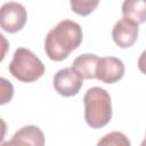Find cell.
I'll use <instances>...</instances> for the list:
<instances>
[{"label":"cell","mask_w":146,"mask_h":146,"mask_svg":"<svg viewBox=\"0 0 146 146\" xmlns=\"http://www.w3.org/2000/svg\"><path fill=\"white\" fill-rule=\"evenodd\" d=\"M82 38V29L76 22L63 19L48 32L44 41L46 54L51 60H64L81 44Z\"/></svg>","instance_id":"6da1fadb"},{"label":"cell","mask_w":146,"mask_h":146,"mask_svg":"<svg viewBox=\"0 0 146 146\" xmlns=\"http://www.w3.org/2000/svg\"><path fill=\"white\" fill-rule=\"evenodd\" d=\"M84 120L94 129L107 125L112 119V102L110 94L100 88H89L83 97Z\"/></svg>","instance_id":"7a4b0ae2"},{"label":"cell","mask_w":146,"mask_h":146,"mask_svg":"<svg viewBox=\"0 0 146 146\" xmlns=\"http://www.w3.org/2000/svg\"><path fill=\"white\" fill-rule=\"evenodd\" d=\"M9 72L18 81L31 83L43 75L44 65L30 49L19 47L14 52Z\"/></svg>","instance_id":"3957f363"},{"label":"cell","mask_w":146,"mask_h":146,"mask_svg":"<svg viewBox=\"0 0 146 146\" xmlns=\"http://www.w3.org/2000/svg\"><path fill=\"white\" fill-rule=\"evenodd\" d=\"M27 19V13L23 5L9 1L2 5L0 10V25L1 29L9 33L21 31Z\"/></svg>","instance_id":"277c9868"},{"label":"cell","mask_w":146,"mask_h":146,"mask_svg":"<svg viewBox=\"0 0 146 146\" xmlns=\"http://www.w3.org/2000/svg\"><path fill=\"white\" fill-rule=\"evenodd\" d=\"M82 86L83 78L73 67L62 68L54 76V88L60 96L64 97L78 95Z\"/></svg>","instance_id":"5b68a950"},{"label":"cell","mask_w":146,"mask_h":146,"mask_svg":"<svg viewBox=\"0 0 146 146\" xmlns=\"http://www.w3.org/2000/svg\"><path fill=\"white\" fill-rule=\"evenodd\" d=\"M124 75L123 62L113 56L100 57L96 66V79L104 83H114Z\"/></svg>","instance_id":"8992f818"},{"label":"cell","mask_w":146,"mask_h":146,"mask_svg":"<svg viewBox=\"0 0 146 146\" xmlns=\"http://www.w3.org/2000/svg\"><path fill=\"white\" fill-rule=\"evenodd\" d=\"M138 33V24L123 17L115 23L112 30V38L120 48H129L137 41Z\"/></svg>","instance_id":"52a82bcc"},{"label":"cell","mask_w":146,"mask_h":146,"mask_svg":"<svg viewBox=\"0 0 146 146\" xmlns=\"http://www.w3.org/2000/svg\"><path fill=\"white\" fill-rule=\"evenodd\" d=\"M5 145H44L43 132L36 125H25L15 132L13 138Z\"/></svg>","instance_id":"ba28073f"},{"label":"cell","mask_w":146,"mask_h":146,"mask_svg":"<svg viewBox=\"0 0 146 146\" xmlns=\"http://www.w3.org/2000/svg\"><path fill=\"white\" fill-rule=\"evenodd\" d=\"M98 59L99 57L95 54H83L73 60L72 67L75 68L83 79H96V66Z\"/></svg>","instance_id":"9c48e42d"},{"label":"cell","mask_w":146,"mask_h":146,"mask_svg":"<svg viewBox=\"0 0 146 146\" xmlns=\"http://www.w3.org/2000/svg\"><path fill=\"white\" fill-rule=\"evenodd\" d=\"M122 14L137 24L146 22V0H124Z\"/></svg>","instance_id":"30bf717a"},{"label":"cell","mask_w":146,"mask_h":146,"mask_svg":"<svg viewBox=\"0 0 146 146\" xmlns=\"http://www.w3.org/2000/svg\"><path fill=\"white\" fill-rule=\"evenodd\" d=\"M72 10L80 16H88L98 6L99 0H70Z\"/></svg>","instance_id":"8fae6325"},{"label":"cell","mask_w":146,"mask_h":146,"mask_svg":"<svg viewBox=\"0 0 146 146\" xmlns=\"http://www.w3.org/2000/svg\"><path fill=\"white\" fill-rule=\"evenodd\" d=\"M98 145H114V146H129L130 141L125 137L124 133L119 131H112L107 135H105L99 141Z\"/></svg>","instance_id":"7c38bea8"},{"label":"cell","mask_w":146,"mask_h":146,"mask_svg":"<svg viewBox=\"0 0 146 146\" xmlns=\"http://www.w3.org/2000/svg\"><path fill=\"white\" fill-rule=\"evenodd\" d=\"M11 89H14L13 86L9 87L8 90H11ZM1 90H2V92H1V102H0V104L3 105V104H6V103L10 102V99H11V97H13V95H14V91H9V92H8V90H6V87H5L3 83H1Z\"/></svg>","instance_id":"4fadbf2b"},{"label":"cell","mask_w":146,"mask_h":146,"mask_svg":"<svg viewBox=\"0 0 146 146\" xmlns=\"http://www.w3.org/2000/svg\"><path fill=\"white\" fill-rule=\"evenodd\" d=\"M138 68L141 73L146 74V50H144L138 59Z\"/></svg>","instance_id":"5bb4252c"},{"label":"cell","mask_w":146,"mask_h":146,"mask_svg":"<svg viewBox=\"0 0 146 146\" xmlns=\"http://www.w3.org/2000/svg\"><path fill=\"white\" fill-rule=\"evenodd\" d=\"M141 146H146V137H145V139L143 140V143H141Z\"/></svg>","instance_id":"9a60e30c"}]
</instances>
